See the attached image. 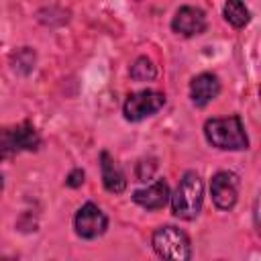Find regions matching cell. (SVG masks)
Masks as SVG:
<instances>
[{"instance_id": "obj_1", "label": "cell", "mask_w": 261, "mask_h": 261, "mask_svg": "<svg viewBox=\"0 0 261 261\" xmlns=\"http://www.w3.org/2000/svg\"><path fill=\"white\" fill-rule=\"evenodd\" d=\"M204 137L212 147L222 151H243L249 147V139L239 114L208 118L204 122Z\"/></svg>"}, {"instance_id": "obj_2", "label": "cell", "mask_w": 261, "mask_h": 261, "mask_svg": "<svg viewBox=\"0 0 261 261\" xmlns=\"http://www.w3.org/2000/svg\"><path fill=\"white\" fill-rule=\"evenodd\" d=\"M204 181L196 171H186L171 196V212L181 220H194L202 212Z\"/></svg>"}, {"instance_id": "obj_3", "label": "cell", "mask_w": 261, "mask_h": 261, "mask_svg": "<svg viewBox=\"0 0 261 261\" xmlns=\"http://www.w3.org/2000/svg\"><path fill=\"white\" fill-rule=\"evenodd\" d=\"M151 245L153 251L163 259H175V261L192 259V245L188 234L173 224L159 226L151 237Z\"/></svg>"}, {"instance_id": "obj_4", "label": "cell", "mask_w": 261, "mask_h": 261, "mask_svg": "<svg viewBox=\"0 0 261 261\" xmlns=\"http://www.w3.org/2000/svg\"><path fill=\"white\" fill-rule=\"evenodd\" d=\"M163 104H165V96L161 92H157V90H141V92L130 94L124 100L122 114H124L126 120L139 122V120L159 112L163 108Z\"/></svg>"}, {"instance_id": "obj_5", "label": "cell", "mask_w": 261, "mask_h": 261, "mask_svg": "<svg viewBox=\"0 0 261 261\" xmlns=\"http://www.w3.org/2000/svg\"><path fill=\"white\" fill-rule=\"evenodd\" d=\"M41 145V137L31 122H20L14 128L2 130V157H10L18 151H37Z\"/></svg>"}, {"instance_id": "obj_6", "label": "cell", "mask_w": 261, "mask_h": 261, "mask_svg": "<svg viewBox=\"0 0 261 261\" xmlns=\"http://www.w3.org/2000/svg\"><path fill=\"white\" fill-rule=\"evenodd\" d=\"M73 228H75L77 237L92 241L106 232L108 218L94 202H86L84 206H80V210L73 216Z\"/></svg>"}, {"instance_id": "obj_7", "label": "cell", "mask_w": 261, "mask_h": 261, "mask_svg": "<svg viewBox=\"0 0 261 261\" xmlns=\"http://www.w3.org/2000/svg\"><path fill=\"white\" fill-rule=\"evenodd\" d=\"M210 196L218 210H230L239 198V175L234 171H216L210 179Z\"/></svg>"}, {"instance_id": "obj_8", "label": "cell", "mask_w": 261, "mask_h": 261, "mask_svg": "<svg viewBox=\"0 0 261 261\" xmlns=\"http://www.w3.org/2000/svg\"><path fill=\"white\" fill-rule=\"evenodd\" d=\"M171 29L173 33L181 37H196L206 31V14L204 10L196 6H181L175 10L171 18Z\"/></svg>"}, {"instance_id": "obj_9", "label": "cell", "mask_w": 261, "mask_h": 261, "mask_svg": "<svg viewBox=\"0 0 261 261\" xmlns=\"http://www.w3.org/2000/svg\"><path fill=\"white\" fill-rule=\"evenodd\" d=\"M133 202L139 204L145 210H161L167 202H171V194H169V184L165 179H157L151 186L137 190L133 194Z\"/></svg>"}, {"instance_id": "obj_10", "label": "cell", "mask_w": 261, "mask_h": 261, "mask_svg": "<svg viewBox=\"0 0 261 261\" xmlns=\"http://www.w3.org/2000/svg\"><path fill=\"white\" fill-rule=\"evenodd\" d=\"M218 94H220V82H218V77L214 73L204 71V73L196 75L192 80V84H190V98L200 108L206 106L208 102H212Z\"/></svg>"}, {"instance_id": "obj_11", "label": "cell", "mask_w": 261, "mask_h": 261, "mask_svg": "<svg viewBox=\"0 0 261 261\" xmlns=\"http://www.w3.org/2000/svg\"><path fill=\"white\" fill-rule=\"evenodd\" d=\"M100 169H102V184L110 194H120L126 190V175L108 151L100 153Z\"/></svg>"}, {"instance_id": "obj_12", "label": "cell", "mask_w": 261, "mask_h": 261, "mask_svg": "<svg viewBox=\"0 0 261 261\" xmlns=\"http://www.w3.org/2000/svg\"><path fill=\"white\" fill-rule=\"evenodd\" d=\"M224 18L228 24H232L234 29H243L249 20H251V14H249V8L245 6L243 0H226L224 2V10H222Z\"/></svg>"}, {"instance_id": "obj_13", "label": "cell", "mask_w": 261, "mask_h": 261, "mask_svg": "<svg viewBox=\"0 0 261 261\" xmlns=\"http://www.w3.org/2000/svg\"><path fill=\"white\" fill-rule=\"evenodd\" d=\"M155 75H157V69L149 57H139L130 65V77L135 82H151V80H155Z\"/></svg>"}, {"instance_id": "obj_14", "label": "cell", "mask_w": 261, "mask_h": 261, "mask_svg": "<svg viewBox=\"0 0 261 261\" xmlns=\"http://www.w3.org/2000/svg\"><path fill=\"white\" fill-rule=\"evenodd\" d=\"M12 59H16V61H14V69H18V71H22V73H29V71L33 69V65H35V53H33L29 47L16 51V53L12 55Z\"/></svg>"}, {"instance_id": "obj_15", "label": "cell", "mask_w": 261, "mask_h": 261, "mask_svg": "<svg viewBox=\"0 0 261 261\" xmlns=\"http://www.w3.org/2000/svg\"><path fill=\"white\" fill-rule=\"evenodd\" d=\"M65 184H67L69 188H80V186L84 184V171H82L80 167L71 169L69 175H67V179H65Z\"/></svg>"}, {"instance_id": "obj_16", "label": "cell", "mask_w": 261, "mask_h": 261, "mask_svg": "<svg viewBox=\"0 0 261 261\" xmlns=\"http://www.w3.org/2000/svg\"><path fill=\"white\" fill-rule=\"evenodd\" d=\"M253 222H255V230H257V234L261 237V192L257 194L255 204H253Z\"/></svg>"}, {"instance_id": "obj_17", "label": "cell", "mask_w": 261, "mask_h": 261, "mask_svg": "<svg viewBox=\"0 0 261 261\" xmlns=\"http://www.w3.org/2000/svg\"><path fill=\"white\" fill-rule=\"evenodd\" d=\"M259 94H261V92H259Z\"/></svg>"}]
</instances>
